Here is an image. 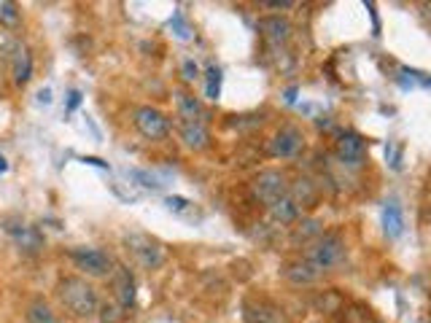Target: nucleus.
<instances>
[{
    "mask_svg": "<svg viewBox=\"0 0 431 323\" xmlns=\"http://www.w3.org/2000/svg\"><path fill=\"white\" fill-rule=\"evenodd\" d=\"M57 296H59V302L65 304V310L73 313L75 318H92L94 313L100 310L97 291L84 278H62L57 283Z\"/></svg>",
    "mask_w": 431,
    "mask_h": 323,
    "instance_id": "nucleus-1",
    "label": "nucleus"
},
{
    "mask_svg": "<svg viewBox=\"0 0 431 323\" xmlns=\"http://www.w3.org/2000/svg\"><path fill=\"white\" fill-rule=\"evenodd\" d=\"M345 259H348V248L339 234H321L313 243H307V250H305V262L313 264L319 272L337 269L345 264Z\"/></svg>",
    "mask_w": 431,
    "mask_h": 323,
    "instance_id": "nucleus-2",
    "label": "nucleus"
},
{
    "mask_svg": "<svg viewBox=\"0 0 431 323\" xmlns=\"http://www.w3.org/2000/svg\"><path fill=\"white\" fill-rule=\"evenodd\" d=\"M124 246H127L132 259L143 266V269H156V266H162V262H165V246L156 237L146 234V232H130L124 237Z\"/></svg>",
    "mask_w": 431,
    "mask_h": 323,
    "instance_id": "nucleus-3",
    "label": "nucleus"
},
{
    "mask_svg": "<svg viewBox=\"0 0 431 323\" xmlns=\"http://www.w3.org/2000/svg\"><path fill=\"white\" fill-rule=\"evenodd\" d=\"M71 262L87 278H108V275H113V259L105 250H100V248H89V246L73 248L71 250Z\"/></svg>",
    "mask_w": 431,
    "mask_h": 323,
    "instance_id": "nucleus-4",
    "label": "nucleus"
},
{
    "mask_svg": "<svg viewBox=\"0 0 431 323\" xmlns=\"http://www.w3.org/2000/svg\"><path fill=\"white\" fill-rule=\"evenodd\" d=\"M251 191H254V197H256L259 202H264V205L270 208L272 202H278L281 197L288 194V183H286V175H283L281 170H264L254 178Z\"/></svg>",
    "mask_w": 431,
    "mask_h": 323,
    "instance_id": "nucleus-5",
    "label": "nucleus"
},
{
    "mask_svg": "<svg viewBox=\"0 0 431 323\" xmlns=\"http://www.w3.org/2000/svg\"><path fill=\"white\" fill-rule=\"evenodd\" d=\"M135 127H138V133L143 137H149V140H162L170 133L168 116L162 114L159 108H151V105H140L135 111Z\"/></svg>",
    "mask_w": 431,
    "mask_h": 323,
    "instance_id": "nucleus-6",
    "label": "nucleus"
},
{
    "mask_svg": "<svg viewBox=\"0 0 431 323\" xmlns=\"http://www.w3.org/2000/svg\"><path fill=\"white\" fill-rule=\"evenodd\" d=\"M302 146H305V135H302V130L286 124V127H281L278 133L272 135V140H270V153H272L275 159H294V156L302 151Z\"/></svg>",
    "mask_w": 431,
    "mask_h": 323,
    "instance_id": "nucleus-7",
    "label": "nucleus"
},
{
    "mask_svg": "<svg viewBox=\"0 0 431 323\" xmlns=\"http://www.w3.org/2000/svg\"><path fill=\"white\" fill-rule=\"evenodd\" d=\"M364 153H367V140L358 133L348 130V133H339L337 137V156L342 165L348 167H358L364 162Z\"/></svg>",
    "mask_w": 431,
    "mask_h": 323,
    "instance_id": "nucleus-8",
    "label": "nucleus"
},
{
    "mask_svg": "<svg viewBox=\"0 0 431 323\" xmlns=\"http://www.w3.org/2000/svg\"><path fill=\"white\" fill-rule=\"evenodd\" d=\"M3 229L14 237V243H17L22 250H38V248L43 246V237L38 234V229L30 227V224H24V221H19V218L6 221V227Z\"/></svg>",
    "mask_w": 431,
    "mask_h": 323,
    "instance_id": "nucleus-9",
    "label": "nucleus"
},
{
    "mask_svg": "<svg viewBox=\"0 0 431 323\" xmlns=\"http://www.w3.org/2000/svg\"><path fill=\"white\" fill-rule=\"evenodd\" d=\"M178 135H181V140H184V146L189 151H203L210 143V135H207V127L203 121H181Z\"/></svg>",
    "mask_w": 431,
    "mask_h": 323,
    "instance_id": "nucleus-10",
    "label": "nucleus"
},
{
    "mask_svg": "<svg viewBox=\"0 0 431 323\" xmlns=\"http://www.w3.org/2000/svg\"><path fill=\"white\" fill-rule=\"evenodd\" d=\"M259 33L272 46H281V43H286V40L291 38V22L286 20V17H264L259 22Z\"/></svg>",
    "mask_w": 431,
    "mask_h": 323,
    "instance_id": "nucleus-11",
    "label": "nucleus"
},
{
    "mask_svg": "<svg viewBox=\"0 0 431 323\" xmlns=\"http://www.w3.org/2000/svg\"><path fill=\"white\" fill-rule=\"evenodd\" d=\"M113 291H116V299L124 310H130L135 304V280H132L130 269H124V266L113 269Z\"/></svg>",
    "mask_w": 431,
    "mask_h": 323,
    "instance_id": "nucleus-12",
    "label": "nucleus"
},
{
    "mask_svg": "<svg viewBox=\"0 0 431 323\" xmlns=\"http://www.w3.org/2000/svg\"><path fill=\"white\" fill-rule=\"evenodd\" d=\"M175 108H178L181 121H203V119H205V111H203L200 97H194L191 92H187V89H178V92H175Z\"/></svg>",
    "mask_w": 431,
    "mask_h": 323,
    "instance_id": "nucleus-13",
    "label": "nucleus"
},
{
    "mask_svg": "<svg viewBox=\"0 0 431 323\" xmlns=\"http://www.w3.org/2000/svg\"><path fill=\"white\" fill-rule=\"evenodd\" d=\"M283 275H286V280H288V283H294V285H310V283H316V280L321 278L319 269H316L313 264H307L305 259L286 264Z\"/></svg>",
    "mask_w": 431,
    "mask_h": 323,
    "instance_id": "nucleus-14",
    "label": "nucleus"
},
{
    "mask_svg": "<svg viewBox=\"0 0 431 323\" xmlns=\"http://www.w3.org/2000/svg\"><path fill=\"white\" fill-rule=\"evenodd\" d=\"M11 76L17 87H24L30 78H33V54L27 46H17L14 52V62H11Z\"/></svg>",
    "mask_w": 431,
    "mask_h": 323,
    "instance_id": "nucleus-15",
    "label": "nucleus"
},
{
    "mask_svg": "<svg viewBox=\"0 0 431 323\" xmlns=\"http://www.w3.org/2000/svg\"><path fill=\"white\" fill-rule=\"evenodd\" d=\"M243 318L245 323H281L283 315L275 310V307H270V304H256V302H245L243 307Z\"/></svg>",
    "mask_w": 431,
    "mask_h": 323,
    "instance_id": "nucleus-16",
    "label": "nucleus"
},
{
    "mask_svg": "<svg viewBox=\"0 0 431 323\" xmlns=\"http://www.w3.org/2000/svg\"><path fill=\"white\" fill-rule=\"evenodd\" d=\"M270 216H272L275 224H294V221L300 218V208H297V202L286 194V197H281L278 202L270 205Z\"/></svg>",
    "mask_w": 431,
    "mask_h": 323,
    "instance_id": "nucleus-17",
    "label": "nucleus"
},
{
    "mask_svg": "<svg viewBox=\"0 0 431 323\" xmlns=\"http://www.w3.org/2000/svg\"><path fill=\"white\" fill-rule=\"evenodd\" d=\"M383 229H386V234L391 240H396L404 232V213H402V208L396 202H386V208H383Z\"/></svg>",
    "mask_w": 431,
    "mask_h": 323,
    "instance_id": "nucleus-18",
    "label": "nucleus"
},
{
    "mask_svg": "<svg viewBox=\"0 0 431 323\" xmlns=\"http://www.w3.org/2000/svg\"><path fill=\"white\" fill-rule=\"evenodd\" d=\"M24 318H27V323H65L59 315H57L54 310L49 307V304L43 302V299H36V302L27 304Z\"/></svg>",
    "mask_w": 431,
    "mask_h": 323,
    "instance_id": "nucleus-19",
    "label": "nucleus"
},
{
    "mask_svg": "<svg viewBox=\"0 0 431 323\" xmlns=\"http://www.w3.org/2000/svg\"><path fill=\"white\" fill-rule=\"evenodd\" d=\"M316 183L313 181H307V178H302V181H297L291 189H288V197L297 202V208H307L313 200H316Z\"/></svg>",
    "mask_w": 431,
    "mask_h": 323,
    "instance_id": "nucleus-20",
    "label": "nucleus"
},
{
    "mask_svg": "<svg viewBox=\"0 0 431 323\" xmlns=\"http://www.w3.org/2000/svg\"><path fill=\"white\" fill-rule=\"evenodd\" d=\"M323 234V224H321L319 218H305L300 227L294 229V240L297 243H313L316 237H321Z\"/></svg>",
    "mask_w": 431,
    "mask_h": 323,
    "instance_id": "nucleus-21",
    "label": "nucleus"
},
{
    "mask_svg": "<svg viewBox=\"0 0 431 323\" xmlns=\"http://www.w3.org/2000/svg\"><path fill=\"white\" fill-rule=\"evenodd\" d=\"M205 95L213 103L221 97V68H216V65H207L205 70Z\"/></svg>",
    "mask_w": 431,
    "mask_h": 323,
    "instance_id": "nucleus-22",
    "label": "nucleus"
},
{
    "mask_svg": "<svg viewBox=\"0 0 431 323\" xmlns=\"http://www.w3.org/2000/svg\"><path fill=\"white\" fill-rule=\"evenodd\" d=\"M19 20H22V14H19L17 3L0 0V24H3V27H17Z\"/></svg>",
    "mask_w": 431,
    "mask_h": 323,
    "instance_id": "nucleus-23",
    "label": "nucleus"
},
{
    "mask_svg": "<svg viewBox=\"0 0 431 323\" xmlns=\"http://www.w3.org/2000/svg\"><path fill=\"white\" fill-rule=\"evenodd\" d=\"M181 76H184L187 84H194V81L200 78V65H197L194 59H184V62H181Z\"/></svg>",
    "mask_w": 431,
    "mask_h": 323,
    "instance_id": "nucleus-24",
    "label": "nucleus"
},
{
    "mask_svg": "<svg viewBox=\"0 0 431 323\" xmlns=\"http://www.w3.org/2000/svg\"><path fill=\"white\" fill-rule=\"evenodd\" d=\"M165 205H168L173 213H181V216L194 210V205H191L189 200H184V197H168V200H165Z\"/></svg>",
    "mask_w": 431,
    "mask_h": 323,
    "instance_id": "nucleus-25",
    "label": "nucleus"
},
{
    "mask_svg": "<svg viewBox=\"0 0 431 323\" xmlns=\"http://www.w3.org/2000/svg\"><path fill=\"white\" fill-rule=\"evenodd\" d=\"M170 27H175V30H178V33H175L178 38H184V40L189 38V27H187V24H184V22H181V17H175V20H170Z\"/></svg>",
    "mask_w": 431,
    "mask_h": 323,
    "instance_id": "nucleus-26",
    "label": "nucleus"
},
{
    "mask_svg": "<svg viewBox=\"0 0 431 323\" xmlns=\"http://www.w3.org/2000/svg\"><path fill=\"white\" fill-rule=\"evenodd\" d=\"M38 103L49 105V103H52V92H49V89H41V92H38Z\"/></svg>",
    "mask_w": 431,
    "mask_h": 323,
    "instance_id": "nucleus-27",
    "label": "nucleus"
},
{
    "mask_svg": "<svg viewBox=\"0 0 431 323\" xmlns=\"http://www.w3.org/2000/svg\"><path fill=\"white\" fill-rule=\"evenodd\" d=\"M78 103H81V92H75V89H73V92H71V100H68V108L73 111Z\"/></svg>",
    "mask_w": 431,
    "mask_h": 323,
    "instance_id": "nucleus-28",
    "label": "nucleus"
},
{
    "mask_svg": "<svg viewBox=\"0 0 431 323\" xmlns=\"http://www.w3.org/2000/svg\"><path fill=\"white\" fill-rule=\"evenodd\" d=\"M267 8H291L294 3H278V0H272V3H264Z\"/></svg>",
    "mask_w": 431,
    "mask_h": 323,
    "instance_id": "nucleus-29",
    "label": "nucleus"
},
{
    "mask_svg": "<svg viewBox=\"0 0 431 323\" xmlns=\"http://www.w3.org/2000/svg\"><path fill=\"white\" fill-rule=\"evenodd\" d=\"M297 100V87H291L288 92H286V103H294Z\"/></svg>",
    "mask_w": 431,
    "mask_h": 323,
    "instance_id": "nucleus-30",
    "label": "nucleus"
},
{
    "mask_svg": "<svg viewBox=\"0 0 431 323\" xmlns=\"http://www.w3.org/2000/svg\"><path fill=\"white\" fill-rule=\"evenodd\" d=\"M8 170V162H6V156H0V175Z\"/></svg>",
    "mask_w": 431,
    "mask_h": 323,
    "instance_id": "nucleus-31",
    "label": "nucleus"
}]
</instances>
